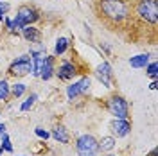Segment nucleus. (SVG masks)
Segmentation results:
<instances>
[{
    "mask_svg": "<svg viewBox=\"0 0 158 156\" xmlns=\"http://www.w3.org/2000/svg\"><path fill=\"white\" fill-rule=\"evenodd\" d=\"M79 93H81V88H79V83H74V84H70L69 90H67V95H69L70 101H74V99L77 97Z\"/></svg>",
    "mask_w": 158,
    "mask_h": 156,
    "instance_id": "nucleus-17",
    "label": "nucleus"
},
{
    "mask_svg": "<svg viewBox=\"0 0 158 156\" xmlns=\"http://www.w3.org/2000/svg\"><path fill=\"white\" fill-rule=\"evenodd\" d=\"M148 156H156V151H151V153H149Z\"/></svg>",
    "mask_w": 158,
    "mask_h": 156,
    "instance_id": "nucleus-28",
    "label": "nucleus"
},
{
    "mask_svg": "<svg viewBox=\"0 0 158 156\" xmlns=\"http://www.w3.org/2000/svg\"><path fill=\"white\" fill-rule=\"evenodd\" d=\"M38 11L32 9L31 6H22L16 13V20H18L20 23L25 27V25H31V23H34L36 20H38Z\"/></svg>",
    "mask_w": 158,
    "mask_h": 156,
    "instance_id": "nucleus-6",
    "label": "nucleus"
},
{
    "mask_svg": "<svg viewBox=\"0 0 158 156\" xmlns=\"http://www.w3.org/2000/svg\"><path fill=\"white\" fill-rule=\"evenodd\" d=\"M76 74H77V72H76V67H74L72 63H63V65L59 67V70H58V77L63 79V81L74 77Z\"/></svg>",
    "mask_w": 158,
    "mask_h": 156,
    "instance_id": "nucleus-9",
    "label": "nucleus"
},
{
    "mask_svg": "<svg viewBox=\"0 0 158 156\" xmlns=\"http://www.w3.org/2000/svg\"><path fill=\"white\" fill-rule=\"evenodd\" d=\"M129 65L133 68H146V65H149V56L148 54H138V56L129 59Z\"/></svg>",
    "mask_w": 158,
    "mask_h": 156,
    "instance_id": "nucleus-11",
    "label": "nucleus"
},
{
    "mask_svg": "<svg viewBox=\"0 0 158 156\" xmlns=\"http://www.w3.org/2000/svg\"><path fill=\"white\" fill-rule=\"evenodd\" d=\"M101 13L113 22H120L128 14V6L124 0H101Z\"/></svg>",
    "mask_w": 158,
    "mask_h": 156,
    "instance_id": "nucleus-1",
    "label": "nucleus"
},
{
    "mask_svg": "<svg viewBox=\"0 0 158 156\" xmlns=\"http://www.w3.org/2000/svg\"><path fill=\"white\" fill-rule=\"evenodd\" d=\"M108 156H113V154H108Z\"/></svg>",
    "mask_w": 158,
    "mask_h": 156,
    "instance_id": "nucleus-30",
    "label": "nucleus"
},
{
    "mask_svg": "<svg viewBox=\"0 0 158 156\" xmlns=\"http://www.w3.org/2000/svg\"><path fill=\"white\" fill-rule=\"evenodd\" d=\"M9 92H11L9 84L6 81H0V101H6V99L9 97Z\"/></svg>",
    "mask_w": 158,
    "mask_h": 156,
    "instance_id": "nucleus-19",
    "label": "nucleus"
},
{
    "mask_svg": "<svg viewBox=\"0 0 158 156\" xmlns=\"http://www.w3.org/2000/svg\"><path fill=\"white\" fill-rule=\"evenodd\" d=\"M43 52H45V45H41L40 41L31 43V56H41Z\"/></svg>",
    "mask_w": 158,
    "mask_h": 156,
    "instance_id": "nucleus-16",
    "label": "nucleus"
},
{
    "mask_svg": "<svg viewBox=\"0 0 158 156\" xmlns=\"http://www.w3.org/2000/svg\"><path fill=\"white\" fill-rule=\"evenodd\" d=\"M108 109L115 118H128V102L120 95H113L108 101Z\"/></svg>",
    "mask_w": 158,
    "mask_h": 156,
    "instance_id": "nucleus-4",
    "label": "nucleus"
},
{
    "mask_svg": "<svg viewBox=\"0 0 158 156\" xmlns=\"http://www.w3.org/2000/svg\"><path fill=\"white\" fill-rule=\"evenodd\" d=\"M149 88H151V90H156V81H153V83L149 84Z\"/></svg>",
    "mask_w": 158,
    "mask_h": 156,
    "instance_id": "nucleus-27",
    "label": "nucleus"
},
{
    "mask_svg": "<svg viewBox=\"0 0 158 156\" xmlns=\"http://www.w3.org/2000/svg\"><path fill=\"white\" fill-rule=\"evenodd\" d=\"M36 135H38L40 138H43V140H47V138L50 137L49 131H45V129H41V127H36Z\"/></svg>",
    "mask_w": 158,
    "mask_h": 156,
    "instance_id": "nucleus-25",
    "label": "nucleus"
},
{
    "mask_svg": "<svg viewBox=\"0 0 158 156\" xmlns=\"http://www.w3.org/2000/svg\"><path fill=\"white\" fill-rule=\"evenodd\" d=\"M67 49H69V39L67 38H59L58 41H56V47H54V54H56V56H61Z\"/></svg>",
    "mask_w": 158,
    "mask_h": 156,
    "instance_id": "nucleus-14",
    "label": "nucleus"
},
{
    "mask_svg": "<svg viewBox=\"0 0 158 156\" xmlns=\"http://www.w3.org/2000/svg\"><path fill=\"white\" fill-rule=\"evenodd\" d=\"M9 4H7V2H0V22H2V20H4V16H6V13H7V11H9Z\"/></svg>",
    "mask_w": 158,
    "mask_h": 156,
    "instance_id": "nucleus-24",
    "label": "nucleus"
},
{
    "mask_svg": "<svg viewBox=\"0 0 158 156\" xmlns=\"http://www.w3.org/2000/svg\"><path fill=\"white\" fill-rule=\"evenodd\" d=\"M95 74H97L99 81H101L104 86H110V79H111V67H110V63L102 61L97 67V72H95Z\"/></svg>",
    "mask_w": 158,
    "mask_h": 156,
    "instance_id": "nucleus-8",
    "label": "nucleus"
},
{
    "mask_svg": "<svg viewBox=\"0 0 158 156\" xmlns=\"http://www.w3.org/2000/svg\"><path fill=\"white\" fill-rule=\"evenodd\" d=\"M36 99H38V95H36V93H31L29 97H27V101H25V102H23V104L20 106V109H22V111H27V109H31V108L34 106Z\"/></svg>",
    "mask_w": 158,
    "mask_h": 156,
    "instance_id": "nucleus-18",
    "label": "nucleus"
},
{
    "mask_svg": "<svg viewBox=\"0 0 158 156\" xmlns=\"http://www.w3.org/2000/svg\"><path fill=\"white\" fill-rule=\"evenodd\" d=\"M22 34H23V38L27 39V41H38L40 39V31L36 27H31V25H25L23 29H22Z\"/></svg>",
    "mask_w": 158,
    "mask_h": 156,
    "instance_id": "nucleus-12",
    "label": "nucleus"
},
{
    "mask_svg": "<svg viewBox=\"0 0 158 156\" xmlns=\"http://www.w3.org/2000/svg\"><path fill=\"white\" fill-rule=\"evenodd\" d=\"M52 137L56 138L58 142H61V144H67L69 142V133H67V129L63 126H58L54 131H52Z\"/></svg>",
    "mask_w": 158,
    "mask_h": 156,
    "instance_id": "nucleus-13",
    "label": "nucleus"
},
{
    "mask_svg": "<svg viewBox=\"0 0 158 156\" xmlns=\"http://www.w3.org/2000/svg\"><path fill=\"white\" fill-rule=\"evenodd\" d=\"M79 83V88H81V93H86L90 90V79L88 77H83L81 81H77Z\"/></svg>",
    "mask_w": 158,
    "mask_h": 156,
    "instance_id": "nucleus-22",
    "label": "nucleus"
},
{
    "mask_svg": "<svg viewBox=\"0 0 158 156\" xmlns=\"http://www.w3.org/2000/svg\"><path fill=\"white\" fill-rule=\"evenodd\" d=\"M146 67H148V76H149V77L156 79V76H158V67H156V63H151V65H146Z\"/></svg>",
    "mask_w": 158,
    "mask_h": 156,
    "instance_id": "nucleus-23",
    "label": "nucleus"
},
{
    "mask_svg": "<svg viewBox=\"0 0 158 156\" xmlns=\"http://www.w3.org/2000/svg\"><path fill=\"white\" fill-rule=\"evenodd\" d=\"M137 13L140 18H144L149 23H156L158 20V4L156 0H138Z\"/></svg>",
    "mask_w": 158,
    "mask_h": 156,
    "instance_id": "nucleus-2",
    "label": "nucleus"
},
{
    "mask_svg": "<svg viewBox=\"0 0 158 156\" xmlns=\"http://www.w3.org/2000/svg\"><path fill=\"white\" fill-rule=\"evenodd\" d=\"M113 147H115V138L111 137H104L99 142V149H102V151H111Z\"/></svg>",
    "mask_w": 158,
    "mask_h": 156,
    "instance_id": "nucleus-15",
    "label": "nucleus"
},
{
    "mask_svg": "<svg viewBox=\"0 0 158 156\" xmlns=\"http://www.w3.org/2000/svg\"><path fill=\"white\" fill-rule=\"evenodd\" d=\"M76 151L77 156H95L99 153V142L92 135H83L77 138Z\"/></svg>",
    "mask_w": 158,
    "mask_h": 156,
    "instance_id": "nucleus-3",
    "label": "nucleus"
},
{
    "mask_svg": "<svg viewBox=\"0 0 158 156\" xmlns=\"http://www.w3.org/2000/svg\"><path fill=\"white\" fill-rule=\"evenodd\" d=\"M23 92H25V84H22V83H16L15 86H11V93H13L15 97H20Z\"/></svg>",
    "mask_w": 158,
    "mask_h": 156,
    "instance_id": "nucleus-20",
    "label": "nucleus"
},
{
    "mask_svg": "<svg viewBox=\"0 0 158 156\" xmlns=\"http://www.w3.org/2000/svg\"><path fill=\"white\" fill-rule=\"evenodd\" d=\"M29 72H32V61L29 56H20L9 67V74H13V76H25Z\"/></svg>",
    "mask_w": 158,
    "mask_h": 156,
    "instance_id": "nucleus-5",
    "label": "nucleus"
},
{
    "mask_svg": "<svg viewBox=\"0 0 158 156\" xmlns=\"http://www.w3.org/2000/svg\"><path fill=\"white\" fill-rule=\"evenodd\" d=\"M6 133V124H0V135H4Z\"/></svg>",
    "mask_w": 158,
    "mask_h": 156,
    "instance_id": "nucleus-26",
    "label": "nucleus"
},
{
    "mask_svg": "<svg viewBox=\"0 0 158 156\" xmlns=\"http://www.w3.org/2000/svg\"><path fill=\"white\" fill-rule=\"evenodd\" d=\"M2 151H4V149H2V147H0V154H2Z\"/></svg>",
    "mask_w": 158,
    "mask_h": 156,
    "instance_id": "nucleus-29",
    "label": "nucleus"
},
{
    "mask_svg": "<svg viewBox=\"0 0 158 156\" xmlns=\"http://www.w3.org/2000/svg\"><path fill=\"white\" fill-rule=\"evenodd\" d=\"M52 72H54V67H52V58H47L43 59V65H41V70H40V77L49 81L52 77Z\"/></svg>",
    "mask_w": 158,
    "mask_h": 156,
    "instance_id": "nucleus-10",
    "label": "nucleus"
},
{
    "mask_svg": "<svg viewBox=\"0 0 158 156\" xmlns=\"http://www.w3.org/2000/svg\"><path fill=\"white\" fill-rule=\"evenodd\" d=\"M2 149H4V151H7V153H11V151H13V146H11V140H9V137H7L6 133L2 135Z\"/></svg>",
    "mask_w": 158,
    "mask_h": 156,
    "instance_id": "nucleus-21",
    "label": "nucleus"
},
{
    "mask_svg": "<svg viewBox=\"0 0 158 156\" xmlns=\"http://www.w3.org/2000/svg\"><path fill=\"white\" fill-rule=\"evenodd\" d=\"M110 129H111L113 135H117V137H126L129 133V129H131V126H129L128 118H115V120L110 124Z\"/></svg>",
    "mask_w": 158,
    "mask_h": 156,
    "instance_id": "nucleus-7",
    "label": "nucleus"
}]
</instances>
